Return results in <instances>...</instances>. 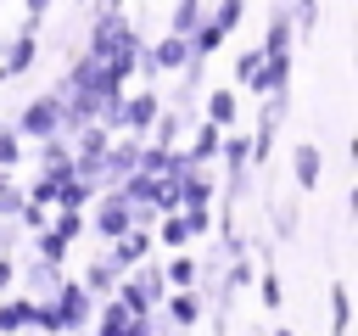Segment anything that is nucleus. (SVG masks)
I'll list each match as a JSON object with an SVG mask.
<instances>
[{"label": "nucleus", "mask_w": 358, "mask_h": 336, "mask_svg": "<svg viewBox=\"0 0 358 336\" xmlns=\"http://www.w3.org/2000/svg\"><path fill=\"white\" fill-rule=\"evenodd\" d=\"M56 123H62V106H56V101H34V106L22 112V129H28V134H56Z\"/></svg>", "instance_id": "obj_1"}, {"label": "nucleus", "mask_w": 358, "mask_h": 336, "mask_svg": "<svg viewBox=\"0 0 358 336\" xmlns=\"http://www.w3.org/2000/svg\"><path fill=\"white\" fill-rule=\"evenodd\" d=\"M296 179H302V185H313V179H319V151H313V146H302V151H296Z\"/></svg>", "instance_id": "obj_2"}, {"label": "nucleus", "mask_w": 358, "mask_h": 336, "mask_svg": "<svg viewBox=\"0 0 358 336\" xmlns=\"http://www.w3.org/2000/svg\"><path fill=\"white\" fill-rule=\"evenodd\" d=\"M101 230H106V235H123V230H129V207H123V202H112V207L101 213Z\"/></svg>", "instance_id": "obj_3"}, {"label": "nucleus", "mask_w": 358, "mask_h": 336, "mask_svg": "<svg viewBox=\"0 0 358 336\" xmlns=\"http://www.w3.org/2000/svg\"><path fill=\"white\" fill-rule=\"evenodd\" d=\"M185 39H190V34H173V39L162 45V56H157V62H162V67H173V62H185V56H190V45H185Z\"/></svg>", "instance_id": "obj_4"}, {"label": "nucleus", "mask_w": 358, "mask_h": 336, "mask_svg": "<svg viewBox=\"0 0 358 336\" xmlns=\"http://www.w3.org/2000/svg\"><path fill=\"white\" fill-rule=\"evenodd\" d=\"M235 17H241V0H224V6H218V17H213V28H218V34H224V28H235Z\"/></svg>", "instance_id": "obj_5"}, {"label": "nucleus", "mask_w": 358, "mask_h": 336, "mask_svg": "<svg viewBox=\"0 0 358 336\" xmlns=\"http://www.w3.org/2000/svg\"><path fill=\"white\" fill-rule=\"evenodd\" d=\"M207 106H213V123H229V118H235V101H229V95H213Z\"/></svg>", "instance_id": "obj_6"}, {"label": "nucleus", "mask_w": 358, "mask_h": 336, "mask_svg": "<svg viewBox=\"0 0 358 336\" xmlns=\"http://www.w3.org/2000/svg\"><path fill=\"white\" fill-rule=\"evenodd\" d=\"M168 308H173V319H179V325H190V319H196V297H173Z\"/></svg>", "instance_id": "obj_7"}, {"label": "nucleus", "mask_w": 358, "mask_h": 336, "mask_svg": "<svg viewBox=\"0 0 358 336\" xmlns=\"http://www.w3.org/2000/svg\"><path fill=\"white\" fill-rule=\"evenodd\" d=\"M17 325H28V302H17V308L0 314V330H17Z\"/></svg>", "instance_id": "obj_8"}, {"label": "nucleus", "mask_w": 358, "mask_h": 336, "mask_svg": "<svg viewBox=\"0 0 358 336\" xmlns=\"http://www.w3.org/2000/svg\"><path fill=\"white\" fill-rule=\"evenodd\" d=\"M28 56H34V34H22V39H17V50H11V67H22Z\"/></svg>", "instance_id": "obj_9"}, {"label": "nucleus", "mask_w": 358, "mask_h": 336, "mask_svg": "<svg viewBox=\"0 0 358 336\" xmlns=\"http://www.w3.org/2000/svg\"><path fill=\"white\" fill-rule=\"evenodd\" d=\"M162 235H168V241H173V246H179V241H185V235H190V224H185V218H168V224H162Z\"/></svg>", "instance_id": "obj_10"}, {"label": "nucleus", "mask_w": 358, "mask_h": 336, "mask_svg": "<svg viewBox=\"0 0 358 336\" xmlns=\"http://www.w3.org/2000/svg\"><path fill=\"white\" fill-rule=\"evenodd\" d=\"M140 252H145V241H140V235H134V241H123V246H117V263H134V258H140Z\"/></svg>", "instance_id": "obj_11"}, {"label": "nucleus", "mask_w": 358, "mask_h": 336, "mask_svg": "<svg viewBox=\"0 0 358 336\" xmlns=\"http://www.w3.org/2000/svg\"><path fill=\"white\" fill-rule=\"evenodd\" d=\"M101 325H106V330H129V314H123V302H117V308H112Z\"/></svg>", "instance_id": "obj_12"}, {"label": "nucleus", "mask_w": 358, "mask_h": 336, "mask_svg": "<svg viewBox=\"0 0 358 336\" xmlns=\"http://www.w3.org/2000/svg\"><path fill=\"white\" fill-rule=\"evenodd\" d=\"M129 123H151V101H134L129 106Z\"/></svg>", "instance_id": "obj_13"}, {"label": "nucleus", "mask_w": 358, "mask_h": 336, "mask_svg": "<svg viewBox=\"0 0 358 336\" xmlns=\"http://www.w3.org/2000/svg\"><path fill=\"white\" fill-rule=\"evenodd\" d=\"M11 157H17V140H11V134H0V162H11Z\"/></svg>", "instance_id": "obj_14"}, {"label": "nucleus", "mask_w": 358, "mask_h": 336, "mask_svg": "<svg viewBox=\"0 0 358 336\" xmlns=\"http://www.w3.org/2000/svg\"><path fill=\"white\" fill-rule=\"evenodd\" d=\"M28 11H34V17H39V11H45V0H28Z\"/></svg>", "instance_id": "obj_15"}]
</instances>
